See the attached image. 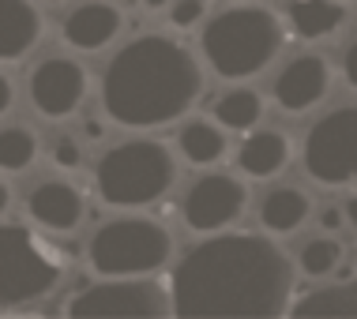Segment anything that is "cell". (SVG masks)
Listing matches in <instances>:
<instances>
[{
	"label": "cell",
	"mask_w": 357,
	"mask_h": 319,
	"mask_svg": "<svg viewBox=\"0 0 357 319\" xmlns=\"http://www.w3.org/2000/svg\"><path fill=\"white\" fill-rule=\"evenodd\" d=\"M12 102H15V94H12V83L0 75V113H8L12 109Z\"/></svg>",
	"instance_id": "obj_27"
},
{
	"label": "cell",
	"mask_w": 357,
	"mask_h": 319,
	"mask_svg": "<svg viewBox=\"0 0 357 319\" xmlns=\"http://www.w3.org/2000/svg\"><path fill=\"white\" fill-rule=\"evenodd\" d=\"M320 226L327 229V233H339V229L346 226V215H342V207H324V215H320Z\"/></svg>",
	"instance_id": "obj_26"
},
{
	"label": "cell",
	"mask_w": 357,
	"mask_h": 319,
	"mask_svg": "<svg viewBox=\"0 0 357 319\" xmlns=\"http://www.w3.org/2000/svg\"><path fill=\"white\" fill-rule=\"evenodd\" d=\"M53 4H61V0H53Z\"/></svg>",
	"instance_id": "obj_32"
},
{
	"label": "cell",
	"mask_w": 357,
	"mask_h": 319,
	"mask_svg": "<svg viewBox=\"0 0 357 319\" xmlns=\"http://www.w3.org/2000/svg\"><path fill=\"white\" fill-rule=\"evenodd\" d=\"M53 162L61 169H79L83 166V150H79V143L72 139V135H61V139L53 143Z\"/></svg>",
	"instance_id": "obj_24"
},
{
	"label": "cell",
	"mask_w": 357,
	"mask_h": 319,
	"mask_svg": "<svg viewBox=\"0 0 357 319\" xmlns=\"http://www.w3.org/2000/svg\"><path fill=\"white\" fill-rule=\"evenodd\" d=\"M248 207V188L229 173H207L185 192L181 215H185L188 229L196 233H218V229L234 226Z\"/></svg>",
	"instance_id": "obj_9"
},
{
	"label": "cell",
	"mask_w": 357,
	"mask_h": 319,
	"mask_svg": "<svg viewBox=\"0 0 357 319\" xmlns=\"http://www.w3.org/2000/svg\"><path fill=\"white\" fill-rule=\"evenodd\" d=\"M294 263L259 233H211L173 267V316H286L294 304Z\"/></svg>",
	"instance_id": "obj_1"
},
{
	"label": "cell",
	"mask_w": 357,
	"mask_h": 319,
	"mask_svg": "<svg viewBox=\"0 0 357 319\" xmlns=\"http://www.w3.org/2000/svg\"><path fill=\"white\" fill-rule=\"evenodd\" d=\"M342 215H346V221H350V226H357V196H350V199H346Z\"/></svg>",
	"instance_id": "obj_28"
},
{
	"label": "cell",
	"mask_w": 357,
	"mask_h": 319,
	"mask_svg": "<svg viewBox=\"0 0 357 319\" xmlns=\"http://www.w3.org/2000/svg\"><path fill=\"white\" fill-rule=\"evenodd\" d=\"M121 34V12L113 4H102V0H91V4H79L75 12L64 19V38L75 49H105L113 38Z\"/></svg>",
	"instance_id": "obj_13"
},
{
	"label": "cell",
	"mask_w": 357,
	"mask_h": 319,
	"mask_svg": "<svg viewBox=\"0 0 357 319\" xmlns=\"http://www.w3.org/2000/svg\"><path fill=\"white\" fill-rule=\"evenodd\" d=\"M173 180H177V158L169 154L166 143L154 139L121 143V147L105 150L94 169L98 196L109 207H147L166 196Z\"/></svg>",
	"instance_id": "obj_4"
},
{
	"label": "cell",
	"mask_w": 357,
	"mask_h": 319,
	"mask_svg": "<svg viewBox=\"0 0 357 319\" xmlns=\"http://www.w3.org/2000/svg\"><path fill=\"white\" fill-rule=\"evenodd\" d=\"M26 207H31V218L38 226L53 229V233H72L75 226L83 221V192L68 185V180H42L31 199H26Z\"/></svg>",
	"instance_id": "obj_12"
},
{
	"label": "cell",
	"mask_w": 357,
	"mask_h": 319,
	"mask_svg": "<svg viewBox=\"0 0 357 319\" xmlns=\"http://www.w3.org/2000/svg\"><path fill=\"white\" fill-rule=\"evenodd\" d=\"M342 75H346V83L357 91V38L346 45V53H342Z\"/></svg>",
	"instance_id": "obj_25"
},
{
	"label": "cell",
	"mask_w": 357,
	"mask_h": 319,
	"mask_svg": "<svg viewBox=\"0 0 357 319\" xmlns=\"http://www.w3.org/2000/svg\"><path fill=\"white\" fill-rule=\"evenodd\" d=\"M282 19L271 8L241 4L218 12L204 26V56L222 79H248L259 75L282 53Z\"/></svg>",
	"instance_id": "obj_3"
},
{
	"label": "cell",
	"mask_w": 357,
	"mask_h": 319,
	"mask_svg": "<svg viewBox=\"0 0 357 319\" xmlns=\"http://www.w3.org/2000/svg\"><path fill=\"white\" fill-rule=\"evenodd\" d=\"M207 4L204 0H173L169 4V23L181 26V31H188V26H196L199 19H204Z\"/></svg>",
	"instance_id": "obj_23"
},
{
	"label": "cell",
	"mask_w": 357,
	"mask_h": 319,
	"mask_svg": "<svg viewBox=\"0 0 357 319\" xmlns=\"http://www.w3.org/2000/svg\"><path fill=\"white\" fill-rule=\"evenodd\" d=\"M264 117V98L248 86H234L215 102V120L229 132H252Z\"/></svg>",
	"instance_id": "obj_20"
},
{
	"label": "cell",
	"mask_w": 357,
	"mask_h": 319,
	"mask_svg": "<svg viewBox=\"0 0 357 319\" xmlns=\"http://www.w3.org/2000/svg\"><path fill=\"white\" fill-rule=\"evenodd\" d=\"M339 263H342V244L335 237H316L301 248V270L312 278H324L331 270H339Z\"/></svg>",
	"instance_id": "obj_22"
},
{
	"label": "cell",
	"mask_w": 357,
	"mask_h": 319,
	"mask_svg": "<svg viewBox=\"0 0 357 319\" xmlns=\"http://www.w3.org/2000/svg\"><path fill=\"white\" fill-rule=\"evenodd\" d=\"M83 132L91 135V139H102V135H105V128H102L98 120H86V124H83Z\"/></svg>",
	"instance_id": "obj_29"
},
{
	"label": "cell",
	"mask_w": 357,
	"mask_h": 319,
	"mask_svg": "<svg viewBox=\"0 0 357 319\" xmlns=\"http://www.w3.org/2000/svg\"><path fill=\"white\" fill-rule=\"evenodd\" d=\"M327 86H331V68H327V61L316 53H305V56H294L278 72L271 94L286 113H305V109L324 102Z\"/></svg>",
	"instance_id": "obj_11"
},
{
	"label": "cell",
	"mask_w": 357,
	"mask_h": 319,
	"mask_svg": "<svg viewBox=\"0 0 357 319\" xmlns=\"http://www.w3.org/2000/svg\"><path fill=\"white\" fill-rule=\"evenodd\" d=\"M42 38V15L31 0H0V61H19Z\"/></svg>",
	"instance_id": "obj_14"
},
{
	"label": "cell",
	"mask_w": 357,
	"mask_h": 319,
	"mask_svg": "<svg viewBox=\"0 0 357 319\" xmlns=\"http://www.w3.org/2000/svg\"><path fill=\"white\" fill-rule=\"evenodd\" d=\"M143 4H147V8H151V12H154V8H169V4H173V0H143Z\"/></svg>",
	"instance_id": "obj_31"
},
{
	"label": "cell",
	"mask_w": 357,
	"mask_h": 319,
	"mask_svg": "<svg viewBox=\"0 0 357 319\" xmlns=\"http://www.w3.org/2000/svg\"><path fill=\"white\" fill-rule=\"evenodd\" d=\"M305 173L320 185L357 180V105H339L324 113L305 135Z\"/></svg>",
	"instance_id": "obj_8"
},
{
	"label": "cell",
	"mask_w": 357,
	"mask_h": 319,
	"mask_svg": "<svg viewBox=\"0 0 357 319\" xmlns=\"http://www.w3.org/2000/svg\"><path fill=\"white\" fill-rule=\"evenodd\" d=\"M289 31L305 42H320L346 23V4L339 0H289L286 8Z\"/></svg>",
	"instance_id": "obj_17"
},
{
	"label": "cell",
	"mask_w": 357,
	"mask_h": 319,
	"mask_svg": "<svg viewBox=\"0 0 357 319\" xmlns=\"http://www.w3.org/2000/svg\"><path fill=\"white\" fill-rule=\"evenodd\" d=\"M83 94H86V72L72 56H50L31 75V102L38 105V113H45L53 120L72 117L83 105Z\"/></svg>",
	"instance_id": "obj_10"
},
{
	"label": "cell",
	"mask_w": 357,
	"mask_h": 319,
	"mask_svg": "<svg viewBox=\"0 0 357 319\" xmlns=\"http://www.w3.org/2000/svg\"><path fill=\"white\" fill-rule=\"evenodd\" d=\"M289 139L286 132L278 128H259L252 132L237 150V166L248 173V177H278L289 166Z\"/></svg>",
	"instance_id": "obj_15"
},
{
	"label": "cell",
	"mask_w": 357,
	"mask_h": 319,
	"mask_svg": "<svg viewBox=\"0 0 357 319\" xmlns=\"http://www.w3.org/2000/svg\"><path fill=\"white\" fill-rule=\"evenodd\" d=\"M297 319H357V278H342L339 286H324L289 304Z\"/></svg>",
	"instance_id": "obj_16"
},
{
	"label": "cell",
	"mask_w": 357,
	"mask_h": 319,
	"mask_svg": "<svg viewBox=\"0 0 357 319\" xmlns=\"http://www.w3.org/2000/svg\"><path fill=\"white\" fill-rule=\"evenodd\" d=\"M204 94V68L181 42L143 34L105 64L102 105L124 128H162L181 120Z\"/></svg>",
	"instance_id": "obj_2"
},
{
	"label": "cell",
	"mask_w": 357,
	"mask_h": 319,
	"mask_svg": "<svg viewBox=\"0 0 357 319\" xmlns=\"http://www.w3.org/2000/svg\"><path fill=\"white\" fill-rule=\"evenodd\" d=\"M64 312L72 319H162L173 316V297L151 274H121L79 289Z\"/></svg>",
	"instance_id": "obj_7"
},
{
	"label": "cell",
	"mask_w": 357,
	"mask_h": 319,
	"mask_svg": "<svg viewBox=\"0 0 357 319\" xmlns=\"http://www.w3.org/2000/svg\"><path fill=\"white\" fill-rule=\"evenodd\" d=\"M64 267L26 226H0V308L50 297Z\"/></svg>",
	"instance_id": "obj_6"
},
{
	"label": "cell",
	"mask_w": 357,
	"mask_h": 319,
	"mask_svg": "<svg viewBox=\"0 0 357 319\" xmlns=\"http://www.w3.org/2000/svg\"><path fill=\"white\" fill-rule=\"evenodd\" d=\"M34 154H38V139L31 128H19V124L0 128V169L4 173H23L34 162Z\"/></svg>",
	"instance_id": "obj_21"
},
{
	"label": "cell",
	"mask_w": 357,
	"mask_h": 319,
	"mask_svg": "<svg viewBox=\"0 0 357 319\" xmlns=\"http://www.w3.org/2000/svg\"><path fill=\"white\" fill-rule=\"evenodd\" d=\"M8 203H12V196H8V185H0V215L8 210Z\"/></svg>",
	"instance_id": "obj_30"
},
{
	"label": "cell",
	"mask_w": 357,
	"mask_h": 319,
	"mask_svg": "<svg viewBox=\"0 0 357 319\" xmlns=\"http://www.w3.org/2000/svg\"><path fill=\"white\" fill-rule=\"evenodd\" d=\"M177 150L185 154V162L192 166H215V162L226 154V132L215 120H188L177 135Z\"/></svg>",
	"instance_id": "obj_19"
},
{
	"label": "cell",
	"mask_w": 357,
	"mask_h": 319,
	"mask_svg": "<svg viewBox=\"0 0 357 319\" xmlns=\"http://www.w3.org/2000/svg\"><path fill=\"white\" fill-rule=\"evenodd\" d=\"M308 210H312V203L301 188H271L264 199H259V221H264V229H271V233H294V229L305 226Z\"/></svg>",
	"instance_id": "obj_18"
},
{
	"label": "cell",
	"mask_w": 357,
	"mask_h": 319,
	"mask_svg": "<svg viewBox=\"0 0 357 319\" xmlns=\"http://www.w3.org/2000/svg\"><path fill=\"white\" fill-rule=\"evenodd\" d=\"M173 237L162 221L151 218H117L105 221L91 237V267L105 278L121 274H154L169 263Z\"/></svg>",
	"instance_id": "obj_5"
}]
</instances>
